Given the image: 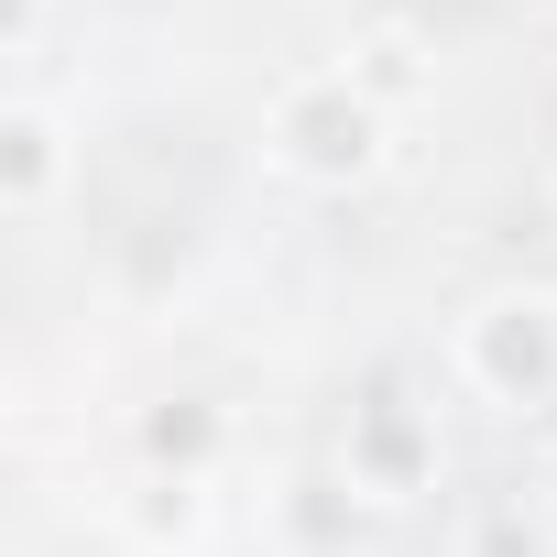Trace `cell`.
Returning <instances> with one entry per match:
<instances>
[{"instance_id":"2","label":"cell","mask_w":557,"mask_h":557,"mask_svg":"<svg viewBox=\"0 0 557 557\" xmlns=\"http://www.w3.org/2000/svg\"><path fill=\"white\" fill-rule=\"evenodd\" d=\"M55 164H66L55 153V121L45 110H12V208H45L55 197Z\"/></svg>"},{"instance_id":"1","label":"cell","mask_w":557,"mask_h":557,"mask_svg":"<svg viewBox=\"0 0 557 557\" xmlns=\"http://www.w3.org/2000/svg\"><path fill=\"white\" fill-rule=\"evenodd\" d=\"M273 132H285V153H296L307 175H361V164H372V110H361L350 88H296Z\"/></svg>"}]
</instances>
